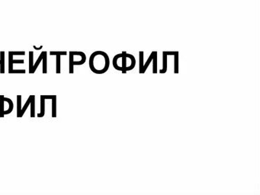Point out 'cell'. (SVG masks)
Masks as SVG:
<instances>
[{
	"label": "cell",
	"mask_w": 260,
	"mask_h": 195,
	"mask_svg": "<svg viewBox=\"0 0 260 195\" xmlns=\"http://www.w3.org/2000/svg\"><path fill=\"white\" fill-rule=\"evenodd\" d=\"M16 102H17V117H22L24 114L26 110L28 109V106L31 105V104L34 101H35V96L34 95H29L28 98L24 103V106H22V95H17Z\"/></svg>",
	"instance_id": "cell-4"
},
{
	"label": "cell",
	"mask_w": 260,
	"mask_h": 195,
	"mask_svg": "<svg viewBox=\"0 0 260 195\" xmlns=\"http://www.w3.org/2000/svg\"><path fill=\"white\" fill-rule=\"evenodd\" d=\"M167 72V55L166 53L163 52V57H162V68L160 70V74H164Z\"/></svg>",
	"instance_id": "cell-12"
},
{
	"label": "cell",
	"mask_w": 260,
	"mask_h": 195,
	"mask_svg": "<svg viewBox=\"0 0 260 195\" xmlns=\"http://www.w3.org/2000/svg\"><path fill=\"white\" fill-rule=\"evenodd\" d=\"M88 66L91 71L94 73L104 74L109 69V57L103 51H96L89 57Z\"/></svg>",
	"instance_id": "cell-1"
},
{
	"label": "cell",
	"mask_w": 260,
	"mask_h": 195,
	"mask_svg": "<svg viewBox=\"0 0 260 195\" xmlns=\"http://www.w3.org/2000/svg\"><path fill=\"white\" fill-rule=\"evenodd\" d=\"M25 74L26 70L25 69H13L10 72V74Z\"/></svg>",
	"instance_id": "cell-16"
},
{
	"label": "cell",
	"mask_w": 260,
	"mask_h": 195,
	"mask_svg": "<svg viewBox=\"0 0 260 195\" xmlns=\"http://www.w3.org/2000/svg\"><path fill=\"white\" fill-rule=\"evenodd\" d=\"M60 56H57V63H56V73H60Z\"/></svg>",
	"instance_id": "cell-15"
},
{
	"label": "cell",
	"mask_w": 260,
	"mask_h": 195,
	"mask_svg": "<svg viewBox=\"0 0 260 195\" xmlns=\"http://www.w3.org/2000/svg\"><path fill=\"white\" fill-rule=\"evenodd\" d=\"M5 52L0 53V73H5Z\"/></svg>",
	"instance_id": "cell-11"
},
{
	"label": "cell",
	"mask_w": 260,
	"mask_h": 195,
	"mask_svg": "<svg viewBox=\"0 0 260 195\" xmlns=\"http://www.w3.org/2000/svg\"><path fill=\"white\" fill-rule=\"evenodd\" d=\"M24 60H14L13 59V55H12L9 53V73L13 69V65L17 63V64H23L24 63Z\"/></svg>",
	"instance_id": "cell-8"
},
{
	"label": "cell",
	"mask_w": 260,
	"mask_h": 195,
	"mask_svg": "<svg viewBox=\"0 0 260 195\" xmlns=\"http://www.w3.org/2000/svg\"><path fill=\"white\" fill-rule=\"evenodd\" d=\"M42 63H43V69H42V72H43L44 74H46L48 72V68H47L48 63H47V52H45V51H44Z\"/></svg>",
	"instance_id": "cell-14"
},
{
	"label": "cell",
	"mask_w": 260,
	"mask_h": 195,
	"mask_svg": "<svg viewBox=\"0 0 260 195\" xmlns=\"http://www.w3.org/2000/svg\"><path fill=\"white\" fill-rule=\"evenodd\" d=\"M41 112L38 114V117H43L45 115V98L41 95Z\"/></svg>",
	"instance_id": "cell-10"
},
{
	"label": "cell",
	"mask_w": 260,
	"mask_h": 195,
	"mask_svg": "<svg viewBox=\"0 0 260 195\" xmlns=\"http://www.w3.org/2000/svg\"><path fill=\"white\" fill-rule=\"evenodd\" d=\"M143 52L141 51L140 52V67H139V72L141 71L143 65Z\"/></svg>",
	"instance_id": "cell-17"
},
{
	"label": "cell",
	"mask_w": 260,
	"mask_h": 195,
	"mask_svg": "<svg viewBox=\"0 0 260 195\" xmlns=\"http://www.w3.org/2000/svg\"><path fill=\"white\" fill-rule=\"evenodd\" d=\"M44 52H42L40 55V57L38 58V60L36 61L34 63L32 64L31 67H29V73L30 74H34L36 72L37 69H38V67H39V65L41 63V62H42V60H43V57H44Z\"/></svg>",
	"instance_id": "cell-7"
},
{
	"label": "cell",
	"mask_w": 260,
	"mask_h": 195,
	"mask_svg": "<svg viewBox=\"0 0 260 195\" xmlns=\"http://www.w3.org/2000/svg\"><path fill=\"white\" fill-rule=\"evenodd\" d=\"M151 62L153 63V73H157V52H156V51L152 52L150 56L148 57L146 62L143 63V67H142V69H141V70L139 72L141 74L145 73Z\"/></svg>",
	"instance_id": "cell-6"
},
{
	"label": "cell",
	"mask_w": 260,
	"mask_h": 195,
	"mask_svg": "<svg viewBox=\"0 0 260 195\" xmlns=\"http://www.w3.org/2000/svg\"><path fill=\"white\" fill-rule=\"evenodd\" d=\"M69 73L74 72V66L84 64L86 61V54L79 51L69 52Z\"/></svg>",
	"instance_id": "cell-3"
},
{
	"label": "cell",
	"mask_w": 260,
	"mask_h": 195,
	"mask_svg": "<svg viewBox=\"0 0 260 195\" xmlns=\"http://www.w3.org/2000/svg\"><path fill=\"white\" fill-rule=\"evenodd\" d=\"M9 53L12 55H17V56H18V55H19V56H24V55L25 54V53L23 52V51H22V52H9Z\"/></svg>",
	"instance_id": "cell-19"
},
{
	"label": "cell",
	"mask_w": 260,
	"mask_h": 195,
	"mask_svg": "<svg viewBox=\"0 0 260 195\" xmlns=\"http://www.w3.org/2000/svg\"><path fill=\"white\" fill-rule=\"evenodd\" d=\"M51 117L55 118L57 117V96L51 99Z\"/></svg>",
	"instance_id": "cell-9"
},
{
	"label": "cell",
	"mask_w": 260,
	"mask_h": 195,
	"mask_svg": "<svg viewBox=\"0 0 260 195\" xmlns=\"http://www.w3.org/2000/svg\"><path fill=\"white\" fill-rule=\"evenodd\" d=\"M112 63L113 67L116 70L125 74L127 71L134 69L136 66V60L133 55L123 51L121 53H118L114 57Z\"/></svg>",
	"instance_id": "cell-2"
},
{
	"label": "cell",
	"mask_w": 260,
	"mask_h": 195,
	"mask_svg": "<svg viewBox=\"0 0 260 195\" xmlns=\"http://www.w3.org/2000/svg\"><path fill=\"white\" fill-rule=\"evenodd\" d=\"M174 73H179V53L176 52L174 55Z\"/></svg>",
	"instance_id": "cell-13"
},
{
	"label": "cell",
	"mask_w": 260,
	"mask_h": 195,
	"mask_svg": "<svg viewBox=\"0 0 260 195\" xmlns=\"http://www.w3.org/2000/svg\"><path fill=\"white\" fill-rule=\"evenodd\" d=\"M51 55H56V56H61V55H67V52H50Z\"/></svg>",
	"instance_id": "cell-18"
},
{
	"label": "cell",
	"mask_w": 260,
	"mask_h": 195,
	"mask_svg": "<svg viewBox=\"0 0 260 195\" xmlns=\"http://www.w3.org/2000/svg\"><path fill=\"white\" fill-rule=\"evenodd\" d=\"M14 108V104L10 98L0 95V117H4L6 114H11Z\"/></svg>",
	"instance_id": "cell-5"
}]
</instances>
